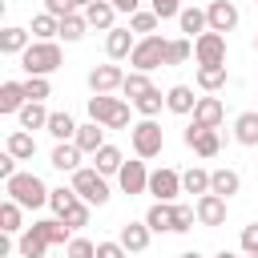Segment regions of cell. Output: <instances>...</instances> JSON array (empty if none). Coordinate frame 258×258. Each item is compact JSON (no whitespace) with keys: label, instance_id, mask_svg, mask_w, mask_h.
Returning a JSON list of instances; mask_svg holds the SVG:
<instances>
[{"label":"cell","instance_id":"1","mask_svg":"<svg viewBox=\"0 0 258 258\" xmlns=\"http://www.w3.org/2000/svg\"><path fill=\"white\" fill-rule=\"evenodd\" d=\"M60 64H64V52H60L56 40H32V44L24 48V56H20L24 77H48V73H56Z\"/></svg>","mask_w":258,"mask_h":258},{"label":"cell","instance_id":"2","mask_svg":"<svg viewBox=\"0 0 258 258\" xmlns=\"http://www.w3.org/2000/svg\"><path fill=\"white\" fill-rule=\"evenodd\" d=\"M4 189H8V202L24 206V210H40V206H48V198H52V189H48L36 173H16V177L4 181Z\"/></svg>","mask_w":258,"mask_h":258},{"label":"cell","instance_id":"3","mask_svg":"<svg viewBox=\"0 0 258 258\" xmlns=\"http://www.w3.org/2000/svg\"><path fill=\"white\" fill-rule=\"evenodd\" d=\"M89 121L105 125V129H125L129 125V105L121 97H109V93H97L89 97Z\"/></svg>","mask_w":258,"mask_h":258},{"label":"cell","instance_id":"4","mask_svg":"<svg viewBox=\"0 0 258 258\" xmlns=\"http://www.w3.org/2000/svg\"><path fill=\"white\" fill-rule=\"evenodd\" d=\"M165 48H169V40L165 36H141L137 40V48H133V56H129V64L137 69V73H153V69H161L165 64Z\"/></svg>","mask_w":258,"mask_h":258},{"label":"cell","instance_id":"5","mask_svg":"<svg viewBox=\"0 0 258 258\" xmlns=\"http://www.w3.org/2000/svg\"><path fill=\"white\" fill-rule=\"evenodd\" d=\"M129 141H133V153H137L141 161H149V157H157V153H161L165 133H161V125H157V121H137V125H129Z\"/></svg>","mask_w":258,"mask_h":258},{"label":"cell","instance_id":"6","mask_svg":"<svg viewBox=\"0 0 258 258\" xmlns=\"http://www.w3.org/2000/svg\"><path fill=\"white\" fill-rule=\"evenodd\" d=\"M73 189L81 194V202H89V206H105L109 202V181L97 173V169H77L73 173Z\"/></svg>","mask_w":258,"mask_h":258},{"label":"cell","instance_id":"7","mask_svg":"<svg viewBox=\"0 0 258 258\" xmlns=\"http://www.w3.org/2000/svg\"><path fill=\"white\" fill-rule=\"evenodd\" d=\"M206 20H210V32H234L238 28V4L234 0H210L206 8Z\"/></svg>","mask_w":258,"mask_h":258},{"label":"cell","instance_id":"8","mask_svg":"<svg viewBox=\"0 0 258 258\" xmlns=\"http://www.w3.org/2000/svg\"><path fill=\"white\" fill-rule=\"evenodd\" d=\"M194 56H198V64H226V36L222 32H202L194 40Z\"/></svg>","mask_w":258,"mask_h":258},{"label":"cell","instance_id":"9","mask_svg":"<svg viewBox=\"0 0 258 258\" xmlns=\"http://www.w3.org/2000/svg\"><path fill=\"white\" fill-rule=\"evenodd\" d=\"M181 137H185V145H189L198 157H214V153L222 149V137H218V129H198L194 121L185 125V133H181Z\"/></svg>","mask_w":258,"mask_h":258},{"label":"cell","instance_id":"10","mask_svg":"<svg viewBox=\"0 0 258 258\" xmlns=\"http://www.w3.org/2000/svg\"><path fill=\"white\" fill-rule=\"evenodd\" d=\"M117 181H121V194H149V169H145V161L137 157V161H125L121 165V173H117Z\"/></svg>","mask_w":258,"mask_h":258},{"label":"cell","instance_id":"11","mask_svg":"<svg viewBox=\"0 0 258 258\" xmlns=\"http://www.w3.org/2000/svg\"><path fill=\"white\" fill-rule=\"evenodd\" d=\"M149 194H153V202H173L181 194V173L177 169H153L149 173Z\"/></svg>","mask_w":258,"mask_h":258},{"label":"cell","instance_id":"12","mask_svg":"<svg viewBox=\"0 0 258 258\" xmlns=\"http://www.w3.org/2000/svg\"><path fill=\"white\" fill-rule=\"evenodd\" d=\"M125 85V73L117 69V64H97L93 73H89V89H93V97L97 93H117Z\"/></svg>","mask_w":258,"mask_h":258},{"label":"cell","instance_id":"13","mask_svg":"<svg viewBox=\"0 0 258 258\" xmlns=\"http://www.w3.org/2000/svg\"><path fill=\"white\" fill-rule=\"evenodd\" d=\"M194 210H198V222H202V226H226V198L202 194Z\"/></svg>","mask_w":258,"mask_h":258},{"label":"cell","instance_id":"14","mask_svg":"<svg viewBox=\"0 0 258 258\" xmlns=\"http://www.w3.org/2000/svg\"><path fill=\"white\" fill-rule=\"evenodd\" d=\"M222 117H226V109H222L218 97H198V109H194V125L198 129H218Z\"/></svg>","mask_w":258,"mask_h":258},{"label":"cell","instance_id":"15","mask_svg":"<svg viewBox=\"0 0 258 258\" xmlns=\"http://www.w3.org/2000/svg\"><path fill=\"white\" fill-rule=\"evenodd\" d=\"M133 48H137V40H133L129 28H113V32L105 36V52H109V60H125V56H133Z\"/></svg>","mask_w":258,"mask_h":258},{"label":"cell","instance_id":"16","mask_svg":"<svg viewBox=\"0 0 258 258\" xmlns=\"http://www.w3.org/2000/svg\"><path fill=\"white\" fill-rule=\"evenodd\" d=\"M48 165L60 169V173H77V169H81V149H77V141H56Z\"/></svg>","mask_w":258,"mask_h":258},{"label":"cell","instance_id":"17","mask_svg":"<svg viewBox=\"0 0 258 258\" xmlns=\"http://www.w3.org/2000/svg\"><path fill=\"white\" fill-rule=\"evenodd\" d=\"M149 234H153V230H149L145 222H125V226H121V238H117V242H121V246H125L129 254H141V250L149 246Z\"/></svg>","mask_w":258,"mask_h":258},{"label":"cell","instance_id":"18","mask_svg":"<svg viewBox=\"0 0 258 258\" xmlns=\"http://www.w3.org/2000/svg\"><path fill=\"white\" fill-rule=\"evenodd\" d=\"M73 141H77V149H81V153H97V149H105V145H109V141H105V125H97V121L81 125Z\"/></svg>","mask_w":258,"mask_h":258},{"label":"cell","instance_id":"19","mask_svg":"<svg viewBox=\"0 0 258 258\" xmlns=\"http://www.w3.org/2000/svg\"><path fill=\"white\" fill-rule=\"evenodd\" d=\"M32 230H36V234H40L48 246H69V242H73V238H69L73 230H69L60 218H44V222H32Z\"/></svg>","mask_w":258,"mask_h":258},{"label":"cell","instance_id":"20","mask_svg":"<svg viewBox=\"0 0 258 258\" xmlns=\"http://www.w3.org/2000/svg\"><path fill=\"white\" fill-rule=\"evenodd\" d=\"M24 105H28L24 81H4V85H0V113H20Z\"/></svg>","mask_w":258,"mask_h":258},{"label":"cell","instance_id":"21","mask_svg":"<svg viewBox=\"0 0 258 258\" xmlns=\"http://www.w3.org/2000/svg\"><path fill=\"white\" fill-rule=\"evenodd\" d=\"M165 109H169V113H181V117H185V113H194V109H198L194 89H189V85H173V89L165 93Z\"/></svg>","mask_w":258,"mask_h":258},{"label":"cell","instance_id":"22","mask_svg":"<svg viewBox=\"0 0 258 258\" xmlns=\"http://www.w3.org/2000/svg\"><path fill=\"white\" fill-rule=\"evenodd\" d=\"M145 226L153 230V234H173V206L169 202H153L149 210H145Z\"/></svg>","mask_w":258,"mask_h":258},{"label":"cell","instance_id":"23","mask_svg":"<svg viewBox=\"0 0 258 258\" xmlns=\"http://www.w3.org/2000/svg\"><path fill=\"white\" fill-rule=\"evenodd\" d=\"M113 16H117V8H113L109 0H93V4L85 8L89 28H105V32H113Z\"/></svg>","mask_w":258,"mask_h":258},{"label":"cell","instance_id":"24","mask_svg":"<svg viewBox=\"0 0 258 258\" xmlns=\"http://www.w3.org/2000/svg\"><path fill=\"white\" fill-rule=\"evenodd\" d=\"M121 165H125V157H121V149H117V145H105V149H97V153H93V169H97L101 177L121 173Z\"/></svg>","mask_w":258,"mask_h":258},{"label":"cell","instance_id":"25","mask_svg":"<svg viewBox=\"0 0 258 258\" xmlns=\"http://www.w3.org/2000/svg\"><path fill=\"white\" fill-rule=\"evenodd\" d=\"M242 189V177L234 173V169H214L210 173V194H218V198H234Z\"/></svg>","mask_w":258,"mask_h":258},{"label":"cell","instance_id":"26","mask_svg":"<svg viewBox=\"0 0 258 258\" xmlns=\"http://www.w3.org/2000/svg\"><path fill=\"white\" fill-rule=\"evenodd\" d=\"M234 141L258 149V109H250V113H242V117L234 121Z\"/></svg>","mask_w":258,"mask_h":258},{"label":"cell","instance_id":"27","mask_svg":"<svg viewBox=\"0 0 258 258\" xmlns=\"http://www.w3.org/2000/svg\"><path fill=\"white\" fill-rule=\"evenodd\" d=\"M177 24H181V32L185 36H202V32H210V20H206V8H181V16H177Z\"/></svg>","mask_w":258,"mask_h":258},{"label":"cell","instance_id":"28","mask_svg":"<svg viewBox=\"0 0 258 258\" xmlns=\"http://www.w3.org/2000/svg\"><path fill=\"white\" fill-rule=\"evenodd\" d=\"M24 48H28V32L16 28V24H8V28L0 32V52H4V56H24Z\"/></svg>","mask_w":258,"mask_h":258},{"label":"cell","instance_id":"29","mask_svg":"<svg viewBox=\"0 0 258 258\" xmlns=\"http://www.w3.org/2000/svg\"><path fill=\"white\" fill-rule=\"evenodd\" d=\"M16 117H20V129H48V117L52 113L44 109V101H28Z\"/></svg>","mask_w":258,"mask_h":258},{"label":"cell","instance_id":"30","mask_svg":"<svg viewBox=\"0 0 258 258\" xmlns=\"http://www.w3.org/2000/svg\"><path fill=\"white\" fill-rule=\"evenodd\" d=\"M8 153H12L16 161H28V157L36 153V141H32V133H28V129H12V133H8Z\"/></svg>","mask_w":258,"mask_h":258},{"label":"cell","instance_id":"31","mask_svg":"<svg viewBox=\"0 0 258 258\" xmlns=\"http://www.w3.org/2000/svg\"><path fill=\"white\" fill-rule=\"evenodd\" d=\"M226 85V64H198V89L218 93Z\"/></svg>","mask_w":258,"mask_h":258},{"label":"cell","instance_id":"32","mask_svg":"<svg viewBox=\"0 0 258 258\" xmlns=\"http://www.w3.org/2000/svg\"><path fill=\"white\" fill-rule=\"evenodd\" d=\"M16 250H20V258H44V254H48V242L28 226V230L20 234V242H16Z\"/></svg>","mask_w":258,"mask_h":258},{"label":"cell","instance_id":"33","mask_svg":"<svg viewBox=\"0 0 258 258\" xmlns=\"http://www.w3.org/2000/svg\"><path fill=\"white\" fill-rule=\"evenodd\" d=\"M77 129H81V125H77L69 113H52V117H48V133H52L56 141H73V137H77Z\"/></svg>","mask_w":258,"mask_h":258},{"label":"cell","instance_id":"34","mask_svg":"<svg viewBox=\"0 0 258 258\" xmlns=\"http://www.w3.org/2000/svg\"><path fill=\"white\" fill-rule=\"evenodd\" d=\"M85 28H89V20H85V12H73V16H64V20H60V40H69V44H77V40L85 36Z\"/></svg>","mask_w":258,"mask_h":258},{"label":"cell","instance_id":"35","mask_svg":"<svg viewBox=\"0 0 258 258\" xmlns=\"http://www.w3.org/2000/svg\"><path fill=\"white\" fill-rule=\"evenodd\" d=\"M149 89H153V85H149V73H137V69H133V73H125V85H121V93H125L129 101L145 97Z\"/></svg>","mask_w":258,"mask_h":258},{"label":"cell","instance_id":"36","mask_svg":"<svg viewBox=\"0 0 258 258\" xmlns=\"http://www.w3.org/2000/svg\"><path fill=\"white\" fill-rule=\"evenodd\" d=\"M181 189H185V194H198V198H202V194H210V173H206V169H198V165H194V169H185V173H181Z\"/></svg>","mask_w":258,"mask_h":258},{"label":"cell","instance_id":"37","mask_svg":"<svg viewBox=\"0 0 258 258\" xmlns=\"http://www.w3.org/2000/svg\"><path fill=\"white\" fill-rule=\"evenodd\" d=\"M77 202H81V194H77L73 185H69V189H64V185H60V189H52V198H48V206H52V214H56V218H64Z\"/></svg>","mask_w":258,"mask_h":258},{"label":"cell","instance_id":"38","mask_svg":"<svg viewBox=\"0 0 258 258\" xmlns=\"http://www.w3.org/2000/svg\"><path fill=\"white\" fill-rule=\"evenodd\" d=\"M32 36H36V40H52V36H60V20L48 16V12L32 16Z\"/></svg>","mask_w":258,"mask_h":258},{"label":"cell","instance_id":"39","mask_svg":"<svg viewBox=\"0 0 258 258\" xmlns=\"http://www.w3.org/2000/svg\"><path fill=\"white\" fill-rule=\"evenodd\" d=\"M133 105H137V113H141L145 121H153V117L161 113V105H165V97H161V89H149V93H145V97H137Z\"/></svg>","mask_w":258,"mask_h":258},{"label":"cell","instance_id":"40","mask_svg":"<svg viewBox=\"0 0 258 258\" xmlns=\"http://www.w3.org/2000/svg\"><path fill=\"white\" fill-rule=\"evenodd\" d=\"M157 20H161V16H157L153 8H149V12H133V16H129V32L153 36V32H157Z\"/></svg>","mask_w":258,"mask_h":258},{"label":"cell","instance_id":"41","mask_svg":"<svg viewBox=\"0 0 258 258\" xmlns=\"http://www.w3.org/2000/svg\"><path fill=\"white\" fill-rule=\"evenodd\" d=\"M20 210H24V206H16V202H4V206H0V230H4V234L24 230V226H20Z\"/></svg>","mask_w":258,"mask_h":258},{"label":"cell","instance_id":"42","mask_svg":"<svg viewBox=\"0 0 258 258\" xmlns=\"http://www.w3.org/2000/svg\"><path fill=\"white\" fill-rule=\"evenodd\" d=\"M24 97H28V101H44V97H52L48 77H24Z\"/></svg>","mask_w":258,"mask_h":258},{"label":"cell","instance_id":"43","mask_svg":"<svg viewBox=\"0 0 258 258\" xmlns=\"http://www.w3.org/2000/svg\"><path fill=\"white\" fill-rule=\"evenodd\" d=\"M189 52H194V44H189L185 36H181V40H169V48H165V64H185Z\"/></svg>","mask_w":258,"mask_h":258},{"label":"cell","instance_id":"44","mask_svg":"<svg viewBox=\"0 0 258 258\" xmlns=\"http://www.w3.org/2000/svg\"><path fill=\"white\" fill-rule=\"evenodd\" d=\"M194 222H198V210L194 206H173V234L194 230Z\"/></svg>","mask_w":258,"mask_h":258},{"label":"cell","instance_id":"45","mask_svg":"<svg viewBox=\"0 0 258 258\" xmlns=\"http://www.w3.org/2000/svg\"><path fill=\"white\" fill-rule=\"evenodd\" d=\"M60 222H64L69 230H81V226H89V202H77V206H73V210H69Z\"/></svg>","mask_w":258,"mask_h":258},{"label":"cell","instance_id":"46","mask_svg":"<svg viewBox=\"0 0 258 258\" xmlns=\"http://www.w3.org/2000/svg\"><path fill=\"white\" fill-rule=\"evenodd\" d=\"M64 254H69V258H97V246H93L89 238H73V242L64 246Z\"/></svg>","mask_w":258,"mask_h":258},{"label":"cell","instance_id":"47","mask_svg":"<svg viewBox=\"0 0 258 258\" xmlns=\"http://www.w3.org/2000/svg\"><path fill=\"white\" fill-rule=\"evenodd\" d=\"M44 12L56 16V20H64V16H73L77 8H73V0H44Z\"/></svg>","mask_w":258,"mask_h":258},{"label":"cell","instance_id":"48","mask_svg":"<svg viewBox=\"0 0 258 258\" xmlns=\"http://www.w3.org/2000/svg\"><path fill=\"white\" fill-rule=\"evenodd\" d=\"M242 250H246V254H258V222L242 226Z\"/></svg>","mask_w":258,"mask_h":258},{"label":"cell","instance_id":"49","mask_svg":"<svg viewBox=\"0 0 258 258\" xmlns=\"http://www.w3.org/2000/svg\"><path fill=\"white\" fill-rule=\"evenodd\" d=\"M153 12H157L161 20H169V16H181V0H153Z\"/></svg>","mask_w":258,"mask_h":258},{"label":"cell","instance_id":"50","mask_svg":"<svg viewBox=\"0 0 258 258\" xmlns=\"http://www.w3.org/2000/svg\"><path fill=\"white\" fill-rule=\"evenodd\" d=\"M129 250L121 242H97V258H125Z\"/></svg>","mask_w":258,"mask_h":258},{"label":"cell","instance_id":"51","mask_svg":"<svg viewBox=\"0 0 258 258\" xmlns=\"http://www.w3.org/2000/svg\"><path fill=\"white\" fill-rule=\"evenodd\" d=\"M0 177H4V181H8V177H16V157H12V153H4V157H0Z\"/></svg>","mask_w":258,"mask_h":258},{"label":"cell","instance_id":"52","mask_svg":"<svg viewBox=\"0 0 258 258\" xmlns=\"http://www.w3.org/2000/svg\"><path fill=\"white\" fill-rule=\"evenodd\" d=\"M109 4H113L117 12H129V16H133V12H141V8H137L141 0H109Z\"/></svg>","mask_w":258,"mask_h":258},{"label":"cell","instance_id":"53","mask_svg":"<svg viewBox=\"0 0 258 258\" xmlns=\"http://www.w3.org/2000/svg\"><path fill=\"white\" fill-rule=\"evenodd\" d=\"M89 4H93V0H73V8H81V12H85Z\"/></svg>","mask_w":258,"mask_h":258},{"label":"cell","instance_id":"54","mask_svg":"<svg viewBox=\"0 0 258 258\" xmlns=\"http://www.w3.org/2000/svg\"><path fill=\"white\" fill-rule=\"evenodd\" d=\"M177 258H202V254H198V250H185V254H177Z\"/></svg>","mask_w":258,"mask_h":258},{"label":"cell","instance_id":"55","mask_svg":"<svg viewBox=\"0 0 258 258\" xmlns=\"http://www.w3.org/2000/svg\"><path fill=\"white\" fill-rule=\"evenodd\" d=\"M218 258H238V254H234V250H222V254H218Z\"/></svg>","mask_w":258,"mask_h":258},{"label":"cell","instance_id":"56","mask_svg":"<svg viewBox=\"0 0 258 258\" xmlns=\"http://www.w3.org/2000/svg\"><path fill=\"white\" fill-rule=\"evenodd\" d=\"M254 48H258V36H254Z\"/></svg>","mask_w":258,"mask_h":258},{"label":"cell","instance_id":"57","mask_svg":"<svg viewBox=\"0 0 258 258\" xmlns=\"http://www.w3.org/2000/svg\"><path fill=\"white\" fill-rule=\"evenodd\" d=\"M250 258H258V254H250Z\"/></svg>","mask_w":258,"mask_h":258},{"label":"cell","instance_id":"58","mask_svg":"<svg viewBox=\"0 0 258 258\" xmlns=\"http://www.w3.org/2000/svg\"><path fill=\"white\" fill-rule=\"evenodd\" d=\"M254 4H258V0H254Z\"/></svg>","mask_w":258,"mask_h":258},{"label":"cell","instance_id":"59","mask_svg":"<svg viewBox=\"0 0 258 258\" xmlns=\"http://www.w3.org/2000/svg\"><path fill=\"white\" fill-rule=\"evenodd\" d=\"M64 258H69V254H64Z\"/></svg>","mask_w":258,"mask_h":258}]
</instances>
